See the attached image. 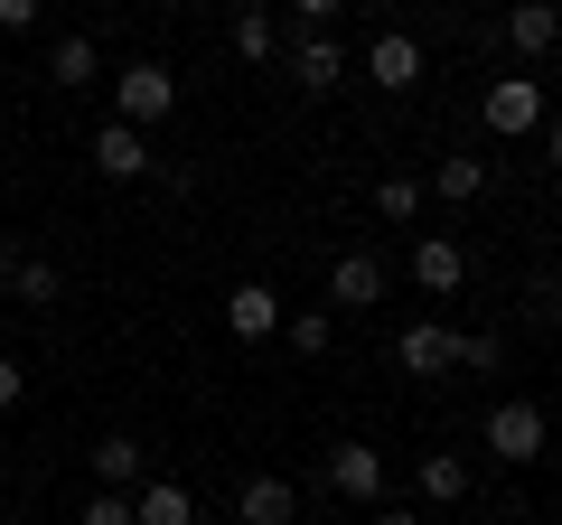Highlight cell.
<instances>
[{"instance_id":"obj_20","label":"cell","mask_w":562,"mask_h":525,"mask_svg":"<svg viewBox=\"0 0 562 525\" xmlns=\"http://www.w3.org/2000/svg\"><path fill=\"white\" fill-rule=\"evenodd\" d=\"M235 57H244V66H272V57H281V38H272L262 10H235Z\"/></svg>"},{"instance_id":"obj_5","label":"cell","mask_w":562,"mask_h":525,"mask_svg":"<svg viewBox=\"0 0 562 525\" xmlns=\"http://www.w3.org/2000/svg\"><path fill=\"white\" fill-rule=\"evenodd\" d=\"M225 328H235V338H281V291L272 282H235L225 291Z\"/></svg>"},{"instance_id":"obj_10","label":"cell","mask_w":562,"mask_h":525,"mask_svg":"<svg viewBox=\"0 0 562 525\" xmlns=\"http://www.w3.org/2000/svg\"><path fill=\"white\" fill-rule=\"evenodd\" d=\"M413 282H422V291H460V282H469V254H460L450 235H422V244H413Z\"/></svg>"},{"instance_id":"obj_22","label":"cell","mask_w":562,"mask_h":525,"mask_svg":"<svg viewBox=\"0 0 562 525\" xmlns=\"http://www.w3.org/2000/svg\"><path fill=\"white\" fill-rule=\"evenodd\" d=\"M497 357H506L497 328H460V366H469V376H497Z\"/></svg>"},{"instance_id":"obj_30","label":"cell","mask_w":562,"mask_h":525,"mask_svg":"<svg viewBox=\"0 0 562 525\" xmlns=\"http://www.w3.org/2000/svg\"><path fill=\"white\" fill-rule=\"evenodd\" d=\"M0 488H10V460H0Z\"/></svg>"},{"instance_id":"obj_29","label":"cell","mask_w":562,"mask_h":525,"mask_svg":"<svg viewBox=\"0 0 562 525\" xmlns=\"http://www.w3.org/2000/svg\"><path fill=\"white\" fill-rule=\"evenodd\" d=\"M543 160H553V169H562V113H553V132H543Z\"/></svg>"},{"instance_id":"obj_25","label":"cell","mask_w":562,"mask_h":525,"mask_svg":"<svg viewBox=\"0 0 562 525\" xmlns=\"http://www.w3.org/2000/svg\"><path fill=\"white\" fill-rule=\"evenodd\" d=\"M85 525H132V498H94V506H85Z\"/></svg>"},{"instance_id":"obj_8","label":"cell","mask_w":562,"mask_h":525,"mask_svg":"<svg viewBox=\"0 0 562 525\" xmlns=\"http://www.w3.org/2000/svg\"><path fill=\"white\" fill-rule=\"evenodd\" d=\"M328 301H338V310H375V301H384V262H375V254H338Z\"/></svg>"},{"instance_id":"obj_1","label":"cell","mask_w":562,"mask_h":525,"mask_svg":"<svg viewBox=\"0 0 562 525\" xmlns=\"http://www.w3.org/2000/svg\"><path fill=\"white\" fill-rule=\"evenodd\" d=\"M113 103H122V122H169V103H179V76H169V66H122L113 76Z\"/></svg>"},{"instance_id":"obj_28","label":"cell","mask_w":562,"mask_h":525,"mask_svg":"<svg viewBox=\"0 0 562 525\" xmlns=\"http://www.w3.org/2000/svg\"><path fill=\"white\" fill-rule=\"evenodd\" d=\"M366 525H422V516H413V506H375V516H366Z\"/></svg>"},{"instance_id":"obj_7","label":"cell","mask_w":562,"mask_h":525,"mask_svg":"<svg viewBox=\"0 0 562 525\" xmlns=\"http://www.w3.org/2000/svg\"><path fill=\"white\" fill-rule=\"evenodd\" d=\"M366 76H375L384 94H403V85H422V38H403V29H384V38L366 47Z\"/></svg>"},{"instance_id":"obj_15","label":"cell","mask_w":562,"mask_h":525,"mask_svg":"<svg viewBox=\"0 0 562 525\" xmlns=\"http://www.w3.org/2000/svg\"><path fill=\"white\" fill-rule=\"evenodd\" d=\"M422 498H431V506H460L469 498V460H460V450H422Z\"/></svg>"},{"instance_id":"obj_11","label":"cell","mask_w":562,"mask_h":525,"mask_svg":"<svg viewBox=\"0 0 562 525\" xmlns=\"http://www.w3.org/2000/svg\"><path fill=\"white\" fill-rule=\"evenodd\" d=\"M94 169L103 179H140V169H150V142H140L132 122H103L94 132Z\"/></svg>"},{"instance_id":"obj_19","label":"cell","mask_w":562,"mask_h":525,"mask_svg":"<svg viewBox=\"0 0 562 525\" xmlns=\"http://www.w3.org/2000/svg\"><path fill=\"white\" fill-rule=\"evenodd\" d=\"M47 76H57V85H94V76H103V66H94V38H57V47H47Z\"/></svg>"},{"instance_id":"obj_3","label":"cell","mask_w":562,"mask_h":525,"mask_svg":"<svg viewBox=\"0 0 562 525\" xmlns=\"http://www.w3.org/2000/svg\"><path fill=\"white\" fill-rule=\"evenodd\" d=\"M479 113H487V132H506V142H516V132H535V122H543V85H535V76H497Z\"/></svg>"},{"instance_id":"obj_12","label":"cell","mask_w":562,"mask_h":525,"mask_svg":"<svg viewBox=\"0 0 562 525\" xmlns=\"http://www.w3.org/2000/svg\"><path fill=\"white\" fill-rule=\"evenodd\" d=\"M291 506H301V498H291V479H244L235 488V516L244 525H291Z\"/></svg>"},{"instance_id":"obj_4","label":"cell","mask_w":562,"mask_h":525,"mask_svg":"<svg viewBox=\"0 0 562 525\" xmlns=\"http://www.w3.org/2000/svg\"><path fill=\"white\" fill-rule=\"evenodd\" d=\"M394 357H403V376H450V366H460V328L422 320V328H403V338H394Z\"/></svg>"},{"instance_id":"obj_16","label":"cell","mask_w":562,"mask_h":525,"mask_svg":"<svg viewBox=\"0 0 562 525\" xmlns=\"http://www.w3.org/2000/svg\"><path fill=\"white\" fill-rule=\"evenodd\" d=\"M94 479H103V488H132V479H140V442H132V432L94 442Z\"/></svg>"},{"instance_id":"obj_13","label":"cell","mask_w":562,"mask_h":525,"mask_svg":"<svg viewBox=\"0 0 562 525\" xmlns=\"http://www.w3.org/2000/svg\"><path fill=\"white\" fill-rule=\"evenodd\" d=\"M291 76H301L310 94H328V85L347 76V57H338V38H328V29H319V38H301V47H291Z\"/></svg>"},{"instance_id":"obj_31","label":"cell","mask_w":562,"mask_h":525,"mask_svg":"<svg viewBox=\"0 0 562 525\" xmlns=\"http://www.w3.org/2000/svg\"><path fill=\"white\" fill-rule=\"evenodd\" d=\"M244 10H254V0H244Z\"/></svg>"},{"instance_id":"obj_14","label":"cell","mask_w":562,"mask_h":525,"mask_svg":"<svg viewBox=\"0 0 562 525\" xmlns=\"http://www.w3.org/2000/svg\"><path fill=\"white\" fill-rule=\"evenodd\" d=\"M132 525H198V506H188L179 479H150V488L132 498Z\"/></svg>"},{"instance_id":"obj_2","label":"cell","mask_w":562,"mask_h":525,"mask_svg":"<svg viewBox=\"0 0 562 525\" xmlns=\"http://www.w3.org/2000/svg\"><path fill=\"white\" fill-rule=\"evenodd\" d=\"M487 450H497V460H543V404H525V394H506L497 413H487Z\"/></svg>"},{"instance_id":"obj_23","label":"cell","mask_w":562,"mask_h":525,"mask_svg":"<svg viewBox=\"0 0 562 525\" xmlns=\"http://www.w3.org/2000/svg\"><path fill=\"white\" fill-rule=\"evenodd\" d=\"M375 216H394V225H403V216H422V179H403V169H394V179L375 188Z\"/></svg>"},{"instance_id":"obj_18","label":"cell","mask_w":562,"mask_h":525,"mask_svg":"<svg viewBox=\"0 0 562 525\" xmlns=\"http://www.w3.org/2000/svg\"><path fill=\"white\" fill-rule=\"evenodd\" d=\"M431 188H441V198H479V188H487V160H479V150H450V160L431 169Z\"/></svg>"},{"instance_id":"obj_9","label":"cell","mask_w":562,"mask_h":525,"mask_svg":"<svg viewBox=\"0 0 562 525\" xmlns=\"http://www.w3.org/2000/svg\"><path fill=\"white\" fill-rule=\"evenodd\" d=\"M506 38H516L525 57H553L562 47V10L553 0H516V10H506Z\"/></svg>"},{"instance_id":"obj_17","label":"cell","mask_w":562,"mask_h":525,"mask_svg":"<svg viewBox=\"0 0 562 525\" xmlns=\"http://www.w3.org/2000/svg\"><path fill=\"white\" fill-rule=\"evenodd\" d=\"M10 291H20L29 310H47V301H57V291H66V282H57V262H38V254H20V262H10Z\"/></svg>"},{"instance_id":"obj_27","label":"cell","mask_w":562,"mask_h":525,"mask_svg":"<svg viewBox=\"0 0 562 525\" xmlns=\"http://www.w3.org/2000/svg\"><path fill=\"white\" fill-rule=\"evenodd\" d=\"M291 10H301V20H338L347 0H291Z\"/></svg>"},{"instance_id":"obj_26","label":"cell","mask_w":562,"mask_h":525,"mask_svg":"<svg viewBox=\"0 0 562 525\" xmlns=\"http://www.w3.org/2000/svg\"><path fill=\"white\" fill-rule=\"evenodd\" d=\"M20 384H29V376H20V357H0V413L20 404Z\"/></svg>"},{"instance_id":"obj_6","label":"cell","mask_w":562,"mask_h":525,"mask_svg":"<svg viewBox=\"0 0 562 525\" xmlns=\"http://www.w3.org/2000/svg\"><path fill=\"white\" fill-rule=\"evenodd\" d=\"M328 488H338V498H384V450L338 442V450H328Z\"/></svg>"},{"instance_id":"obj_24","label":"cell","mask_w":562,"mask_h":525,"mask_svg":"<svg viewBox=\"0 0 562 525\" xmlns=\"http://www.w3.org/2000/svg\"><path fill=\"white\" fill-rule=\"evenodd\" d=\"M38 10H47V0H0V29L20 38V29H38Z\"/></svg>"},{"instance_id":"obj_21","label":"cell","mask_w":562,"mask_h":525,"mask_svg":"<svg viewBox=\"0 0 562 525\" xmlns=\"http://www.w3.org/2000/svg\"><path fill=\"white\" fill-rule=\"evenodd\" d=\"M281 338L301 347V357H328V338H338V328H328V310H281Z\"/></svg>"}]
</instances>
